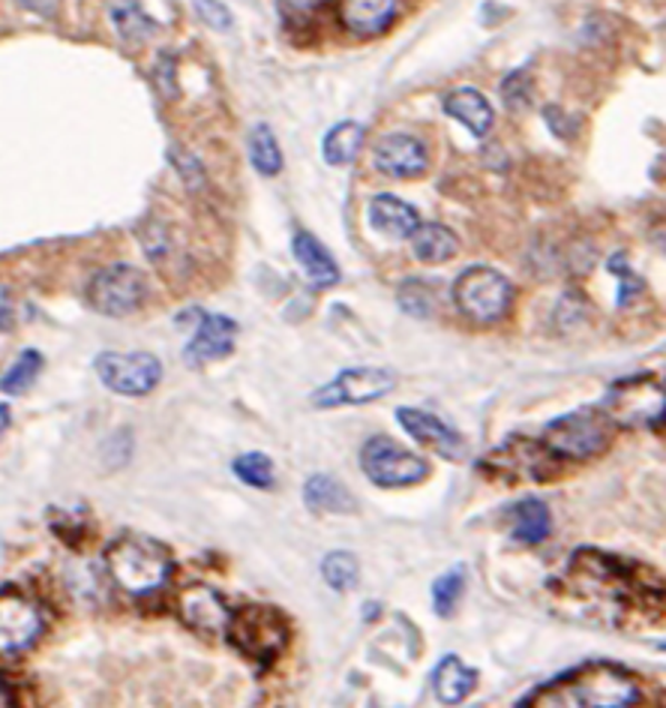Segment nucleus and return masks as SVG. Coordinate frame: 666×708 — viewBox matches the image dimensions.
Masks as SVG:
<instances>
[{"mask_svg":"<svg viewBox=\"0 0 666 708\" xmlns=\"http://www.w3.org/2000/svg\"><path fill=\"white\" fill-rule=\"evenodd\" d=\"M646 571H625L621 561L591 550L577 552L568 568V586L577 598L598 600V607L609 603L621 612L630 607L657 612L664 607V589L646 582Z\"/></svg>","mask_w":666,"mask_h":708,"instance_id":"nucleus-1","label":"nucleus"},{"mask_svg":"<svg viewBox=\"0 0 666 708\" xmlns=\"http://www.w3.org/2000/svg\"><path fill=\"white\" fill-rule=\"evenodd\" d=\"M639 681L613 663H588L531 697L529 708H634Z\"/></svg>","mask_w":666,"mask_h":708,"instance_id":"nucleus-2","label":"nucleus"},{"mask_svg":"<svg viewBox=\"0 0 666 708\" xmlns=\"http://www.w3.org/2000/svg\"><path fill=\"white\" fill-rule=\"evenodd\" d=\"M106 571L120 591L133 598H147L163 589L172 577V555L163 543L129 534L106 550Z\"/></svg>","mask_w":666,"mask_h":708,"instance_id":"nucleus-3","label":"nucleus"},{"mask_svg":"<svg viewBox=\"0 0 666 708\" xmlns=\"http://www.w3.org/2000/svg\"><path fill=\"white\" fill-rule=\"evenodd\" d=\"M453 304L474 325H496L510 313L513 286L496 267H466L453 283Z\"/></svg>","mask_w":666,"mask_h":708,"instance_id":"nucleus-4","label":"nucleus"},{"mask_svg":"<svg viewBox=\"0 0 666 708\" xmlns=\"http://www.w3.org/2000/svg\"><path fill=\"white\" fill-rule=\"evenodd\" d=\"M613 417L604 409H579L559 421H552L543 430V448L552 456H568V460H591L609 448L613 442Z\"/></svg>","mask_w":666,"mask_h":708,"instance_id":"nucleus-5","label":"nucleus"},{"mask_svg":"<svg viewBox=\"0 0 666 708\" xmlns=\"http://www.w3.org/2000/svg\"><path fill=\"white\" fill-rule=\"evenodd\" d=\"M604 412L625 426H660L666 423V387L652 375H630L609 387Z\"/></svg>","mask_w":666,"mask_h":708,"instance_id":"nucleus-6","label":"nucleus"},{"mask_svg":"<svg viewBox=\"0 0 666 708\" xmlns=\"http://www.w3.org/2000/svg\"><path fill=\"white\" fill-rule=\"evenodd\" d=\"M226 633L241 655L262 663V667H267L285 649V640H288L285 621L271 607H244L232 616Z\"/></svg>","mask_w":666,"mask_h":708,"instance_id":"nucleus-7","label":"nucleus"},{"mask_svg":"<svg viewBox=\"0 0 666 708\" xmlns=\"http://www.w3.org/2000/svg\"><path fill=\"white\" fill-rule=\"evenodd\" d=\"M361 469L363 474L384 490H400V486H414L430 474L427 460L418 453L405 451L388 435H375L361 448Z\"/></svg>","mask_w":666,"mask_h":708,"instance_id":"nucleus-8","label":"nucleus"},{"mask_svg":"<svg viewBox=\"0 0 666 708\" xmlns=\"http://www.w3.org/2000/svg\"><path fill=\"white\" fill-rule=\"evenodd\" d=\"M147 301V276L136 265H108L94 274L88 304L108 318L138 313Z\"/></svg>","mask_w":666,"mask_h":708,"instance_id":"nucleus-9","label":"nucleus"},{"mask_svg":"<svg viewBox=\"0 0 666 708\" xmlns=\"http://www.w3.org/2000/svg\"><path fill=\"white\" fill-rule=\"evenodd\" d=\"M94 370L99 382L120 396H147L163 382V364L150 352H102L97 354Z\"/></svg>","mask_w":666,"mask_h":708,"instance_id":"nucleus-10","label":"nucleus"},{"mask_svg":"<svg viewBox=\"0 0 666 708\" xmlns=\"http://www.w3.org/2000/svg\"><path fill=\"white\" fill-rule=\"evenodd\" d=\"M396 387V375L382 366H352L336 373L313 394L315 409H340V405H366L382 400Z\"/></svg>","mask_w":666,"mask_h":708,"instance_id":"nucleus-11","label":"nucleus"},{"mask_svg":"<svg viewBox=\"0 0 666 708\" xmlns=\"http://www.w3.org/2000/svg\"><path fill=\"white\" fill-rule=\"evenodd\" d=\"M40 607L21 591H0V658H16L40 640Z\"/></svg>","mask_w":666,"mask_h":708,"instance_id":"nucleus-12","label":"nucleus"},{"mask_svg":"<svg viewBox=\"0 0 666 708\" xmlns=\"http://www.w3.org/2000/svg\"><path fill=\"white\" fill-rule=\"evenodd\" d=\"M373 166L396 180H412L430 168V150L418 136L409 132H391L375 141Z\"/></svg>","mask_w":666,"mask_h":708,"instance_id":"nucleus-13","label":"nucleus"},{"mask_svg":"<svg viewBox=\"0 0 666 708\" xmlns=\"http://www.w3.org/2000/svg\"><path fill=\"white\" fill-rule=\"evenodd\" d=\"M396 421L402 423V430L412 435L414 442L423 444V448H432L435 453H441L444 460H462L466 456V442L462 435L453 430L451 423H444L439 414L423 412V409H412V405H402L396 409Z\"/></svg>","mask_w":666,"mask_h":708,"instance_id":"nucleus-14","label":"nucleus"},{"mask_svg":"<svg viewBox=\"0 0 666 708\" xmlns=\"http://www.w3.org/2000/svg\"><path fill=\"white\" fill-rule=\"evenodd\" d=\"M177 616L202 637H219L226 633L232 612L223 603V598L207 586H189L177 594Z\"/></svg>","mask_w":666,"mask_h":708,"instance_id":"nucleus-15","label":"nucleus"},{"mask_svg":"<svg viewBox=\"0 0 666 708\" xmlns=\"http://www.w3.org/2000/svg\"><path fill=\"white\" fill-rule=\"evenodd\" d=\"M237 322L235 318H228V315H205L202 322H198L196 334L189 336L187 348H184V361L187 366H205V364H214L219 357H226L232 354L237 343Z\"/></svg>","mask_w":666,"mask_h":708,"instance_id":"nucleus-16","label":"nucleus"},{"mask_svg":"<svg viewBox=\"0 0 666 708\" xmlns=\"http://www.w3.org/2000/svg\"><path fill=\"white\" fill-rule=\"evenodd\" d=\"M400 12V0H336V16L354 37H379L391 28Z\"/></svg>","mask_w":666,"mask_h":708,"instance_id":"nucleus-17","label":"nucleus"},{"mask_svg":"<svg viewBox=\"0 0 666 708\" xmlns=\"http://www.w3.org/2000/svg\"><path fill=\"white\" fill-rule=\"evenodd\" d=\"M292 253L294 258H297V265L304 267L306 279H310L315 288H333L340 283V265L333 262L331 249L324 244H319L310 232H304V228L294 232Z\"/></svg>","mask_w":666,"mask_h":708,"instance_id":"nucleus-18","label":"nucleus"},{"mask_svg":"<svg viewBox=\"0 0 666 708\" xmlns=\"http://www.w3.org/2000/svg\"><path fill=\"white\" fill-rule=\"evenodd\" d=\"M441 109H444V115H451L453 120H460L462 127L478 138L487 136L492 129V120H496L490 99L474 88L448 90L444 99H441Z\"/></svg>","mask_w":666,"mask_h":708,"instance_id":"nucleus-19","label":"nucleus"},{"mask_svg":"<svg viewBox=\"0 0 666 708\" xmlns=\"http://www.w3.org/2000/svg\"><path fill=\"white\" fill-rule=\"evenodd\" d=\"M370 226L379 235L402 240V237H412L421 228V217H418V210L409 201H402V198L391 196V193H379L370 201Z\"/></svg>","mask_w":666,"mask_h":708,"instance_id":"nucleus-20","label":"nucleus"},{"mask_svg":"<svg viewBox=\"0 0 666 708\" xmlns=\"http://www.w3.org/2000/svg\"><path fill=\"white\" fill-rule=\"evenodd\" d=\"M432 688H435V697L444 706H460L462 699H469V694L478 688V672L462 663L457 655H448V658L439 660V667L432 672Z\"/></svg>","mask_w":666,"mask_h":708,"instance_id":"nucleus-21","label":"nucleus"},{"mask_svg":"<svg viewBox=\"0 0 666 708\" xmlns=\"http://www.w3.org/2000/svg\"><path fill=\"white\" fill-rule=\"evenodd\" d=\"M304 502L313 513H354V495L343 481H336L333 474H313L304 483Z\"/></svg>","mask_w":666,"mask_h":708,"instance_id":"nucleus-22","label":"nucleus"},{"mask_svg":"<svg viewBox=\"0 0 666 708\" xmlns=\"http://www.w3.org/2000/svg\"><path fill=\"white\" fill-rule=\"evenodd\" d=\"M409 240H412L414 258L423 265H441V262H448L460 253L457 235L441 223H421V228Z\"/></svg>","mask_w":666,"mask_h":708,"instance_id":"nucleus-23","label":"nucleus"},{"mask_svg":"<svg viewBox=\"0 0 666 708\" xmlns=\"http://www.w3.org/2000/svg\"><path fill=\"white\" fill-rule=\"evenodd\" d=\"M510 522H513V529H510L513 541L529 543V547L547 541L549 531H552V513L540 499H522V502L513 504Z\"/></svg>","mask_w":666,"mask_h":708,"instance_id":"nucleus-24","label":"nucleus"},{"mask_svg":"<svg viewBox=\"0 0 666 708\" xmlns=\"http://www.w3.org/2000/svg\"><path fill=\"white\" fill-rule=\"evenodd\" d=\"M363 136H366V129L358 120H343V124L327 129L322 141L324 163L327 166H349V163H354L363 148Z\"/></svg>","mask_w":666,"mask_h":708,"instance_id":"nucleus-25","label":"nucleus"},{"mask_svg":"<svg viewBox=\"0 0 666 708\" xmlns=\"http://www.w3.org/2000/svg\"><path fill=\"white\" fill-rule=\"evenodd\" d=\"M108 16H111V21H115L120 40H127V42L147 40V37L157 30V24L147 19V12L141 10V3H138V0H111Z\"/></svg>","mask_w":666,"mask_h":708,"instance_id":"nucleus-26","label":"nucleus"},{"mask_svg":"<svg viewBox=\"0 0 666 708\" xmlns=\"http://www.w3.org/2000/svg\"><path fill=\"white\" fill-rule=\"evenodd\" d=\"M249 163L265 177H276L283 171V150L267 124H255L249 129Z\"/></svg>","mask_w":666,"mask_h":708,"instance_id":"nucleus-27","label":"nucleus"},{"mask_svg":"<svg viewBox=\"0 0 666 708\" xmlns=\"http://www.w3.org/2000/svg\"><path fill=\"white\" fill-rule=\"evenodd\" d=\"M42 354L37 348H25V352L16 357V364L0 375V391L7 396H21L25 391H30V384L37 382V375L42 373Z\"/></svg>","mask_w":666,"mask_h":708,"instance_id":"nucleus-28","label":"nucleus"},{"mask_svg":"<svg viewBox=\"0 0 666 708\" xmlns=\"http://www.w3.org/2000/svg\"><path fill=\"white\" fill-rule=\"evenodd\" d=\"M322 577L333 591H352L358 580H361V564H358L352 552L333 550L324 555Z\"/></svg>","mask_w":666,"mask_h":708,"instance_id":"nucleus-29","label":"nucleus"},{"mask_svg":"<svg viewBox=\"0 0 666 708\" xmlns=\"http://www.w3.org/2000/svg\"><path fill=\"white\" fill-rule=\"evenodd\" d=\"M462 591H466V568L457 564L451 571H444L439 580L432 582V610L439 612L441 619H448L457 610Z\"/></svg>","mask_w":666,"mask_h":708,"instance_id":"nucleus-30","label":"nucleus"},{"mask_svg":"<svg viewBox=\"0 0 666 708\" xmlns=\"http://www.w3.org/2000/svg\"><path fill=\"white\" fill-rule=\"evenodd\" d=\"M232 472L237 474V481L246 483V486H255V490H271L274 486V463L262 451L241 453L232 463Z\"/></svg>","mask_w":666,"mask_h":708,"instance_id":"nucleus-31","label":"nucleus"},{"mask_svg":"<svg viewBox=\"0 0 666 708\" xmlns=\"http://www.w3.org/2000/svg\"><path fill=\"white\" fill-rule=\"evenodd\" d=\"M402 313L414 315V318H430L435 313V288L430 279H405L396 292Z\"/></svg>","mask_w":666,"mask_h":708,"instance_id":"nucleus-32","label":"nucleus"},{"mask_svg":"<svg viewBox=\"0 0 666 708\" xmlns=\"http://www.w3.org/2000/svg\"><path fill=\"white\" fill-rule=\"evenodd\" d=\"M609 271L618 276V306H630L643 292H646V283L643 276H637L630 267H627L625 256L609 258Z\"/></svg>","mask_w":666,"mask_h":708,"instance_id":"nucleus-33","label":"nucleus"},{"mask_svg":"<svg viewBox=\"0 0 666 708\" xmlns=\"http://www.w3.org/2000/svg\"><path fill=\"white\" fill-rule=\"evenodd\" d=\"M501 99H505V106L513 111L520 109H529L531 106V76L529 69H517V72H510L508 79L501 81Z\"/></svg>","mask_w":666,"mask_h":708,"instance_id":"nucleus-34","label":"nucleus"},{"mask_svg":"<svg viewBox=\"0 0 666 708\" xmlns=\"http://www.w3.org/2000/svg\"><path fill=\"white\" fill-rule=\"evenodd\" d=\"M196 7V16L205 21L210 30H232L235 19H232V10H228L223 0H193Z\"/></svg>","mask_w":666,"mask_h":708,"instance_id":"nucleus-35","label":"nucleus"},{"mask_svg":"<svg viewBox=\"0 0 666 708\" xmlns=\"http://www.w3.org/2000/svg\"><path fill=\"white\" fill-rule=\"evenodd\" d=\"M543 120H547V127L552 129V136L561 138V141H570V138H577L579 132V124L570 115L559 109V106H547L543 109Z\"/></svg>","mask_w":666,"mask_h":708,"instance_id":"nucleus-36","label":"nucleus"},{"mask_svg":"<svg viewBox=\"0 0 666 708\" xmlns=\"http://www.w3.org/2000/svg\"><path fill=\"white\" fill-rule=\"evenodd\" d=\"M172 159H175V166L177 171L184 175V180L189 184V189H198V184L205 180V171H202V163H198L193 154H187L184 148H177L172 150Z\"/></svg>","mask_w":666,"mask_h":708,"instance_id":"nucleus-37","label":"nucleus"},{"mask_svg":"<svg viewBox=\"0 0 666 708\" xmlns=\"http://www.w3.org/2000/svg\"><path fill=\"white\" fill-rule=\"evenodd\" d=\"M21 10L33 12V16H42V19H55L60 10V0H16Z\"/></svg>","mask_w":666,"mask_h":708,"instance_id":"nucleus-38","label":"nucleus"},{"mask_svg":"<svg viewBox=\"0 0 666 708\" xmlns=\"http://www.w3.org/2000/svg\"><path fill=\"white\" fill-rule=\"evenodd\" d=\"M12 318V304H10V292L0 286V331L10 325Z\"/></svg>","mask_w":666,"mask_h":708,"instance_id":"nucleus-39","label":"nucleus"},{"mask_svg":"<svg viewBox=\"0 0 666 708\" xmlns=\"http://www.w3.org/2000/svg\"><path fill=\"white\" fill-rule=\"evenodd\" d=\"M10 423H12V409L7 403H0V439H3V433L10 430Z\"/></svg>","mask_w":666,"mask_h":708,"instance_id":"nucleus-40","label":"nucleus"},{"mask_svg":"<svg viewBox=\"0 0 666 708\" xmlns=\"http://www.w3.org/2000/svg\"><path fill=\"white\" fill-rule=\"evenodd\" d=\"M0 708H12V697L10 690H7V685H3V679H0Z\"/></svg>","mask_w":666,"mask_h":708,"instance_id":"nucleus-41","label":"nucleus"},{"mask_svg":"<svg viewBox=\"0 0 666 708\" xmlns=\"http://www.w3.org/2000/svg\"><path fill=\"white\" fill-rule=\"evenodd\" d=\"M657 649H660V651H666V642H660V646H657Z\"/></svg>","mask_w":666,"mask_h":708,"instance_id":"nucleus-42","label":"nucleus"}]
</instances>
